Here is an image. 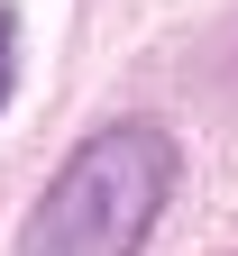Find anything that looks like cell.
Here are the masks:
<instances>
[{"mask_svg": "<svg viewBox=\"0 0 238 256\" xmlns=\"http://www.w3.org/2000/svg\"><path fill=\"white\" fill-rule=\"evenodd\" d=\"M165 192H174V146L156 128H101L46 183L19 256H138Z\"/></svg>", "mask_w": 238, "mask_h": 256, "instance_id": "obj_1", "label": "cell"}, {"mask_svg": "<svg viewBox=\"0 0 238 256\" xmlns=\"http://www.w3.org/2000/svg\"><path fill=\"white\" fill-rule=\"evenodd\" d=\"M0 101H10V18H0Z\"/></svg>", "mask_w": 238, "mask_h": 256, "instance_id": "obj_2", "label": "cell"}]
</instances>
